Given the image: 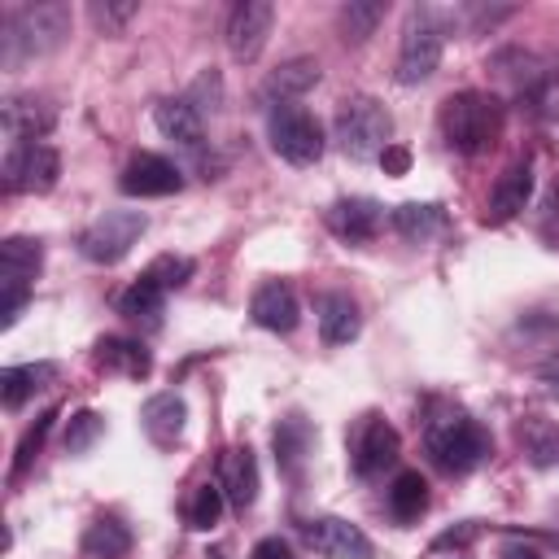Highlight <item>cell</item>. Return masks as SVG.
<instances>
[{"label": "cell", "mask_w": 559, "mask_h": 559, "mask_svg": "<svg viewBox=\"0 0 559 559\" xmlns=\"http://www.w3.org/2000/svg\"><path fill=\"white\" fill-rule=\"evenodd\" d=\"M424 450L445 476H467L493 454V437L459 406H441L424 424Z\"/></svg>", "instance_id": "obj_1"}, {"label": "cell", "mask_w": 559, "mask_h": 559, "mask_svg": "<svg viewBox=\"0 0 559 559\" xmlns=\"http://www.w3.org/2000/svg\"><path fill=\"white\" fill-rule=\"evenodd\" d=\"M0 31H4V66L57 52L70 35V4H61V0L17 4L0 17Z\"/></svg>", "instance_id": "obj_2"}, {"label": "cell", "mask_w": 559, "mask_h": 559, "mask_svg": "<svg viewBox=\"0 0 559 559\" xmlns=\"http://www.w3.org/2000/svg\"><path fill=\"white\" fill-rule=\"evenodd\" d=\"M502 131V100L489 96V92H454L441 100V135L454 153L463 157H476L485 153Z\"/></svg>", "instance_id": "obj_3"}, {"label": "cell", "mask_w": 559, "mask_h": 559, "mask_svg": "<svg viewBox=\"0 0 559 559\" xmlns=\"http://www.w3.org/2000/svg\"><path fill=\"white\" fill-rule=\"evenodd\" d=\"M393 118L376 96H349L336 109V144L354 162H380V153L393 144Z\"/></svg>", "instance_id": "obj_4"}, {"label": "cell", "mask_w": 559, "mask_h": 559, "mask_svg": "<svg viewBox=\"0 0 559 559\" xmlns=\"http://www.w3.org/2000/svg\"><path fill=\"white\" fill-rule=\"evenodd\" d=\"M441 48H445V26L432 9H411L406 26H402V44H397V83L402 87H419L437 74L441 66Z\"/></svg>", "instance_id": "obj_5"}, {"label": "cell", "mask_w": 559, "mask_h": 559, "mask_svg": "<svg viewBox=\"0 0 559 559\" xmlns=\"http://www.w3.org/2000/svg\"><path fill=\"white\" fill-rule=\"evenodd\" d=\"M44 266V245L31 236H9L0 245V328H13L22 306L31 301L35 275Z\"/></svg>", "instance_id": "obj_6"}, {"label": "cell", "mask_w": 559, "mask_h": 559, "mask_svg": "<svg viewBox=\"0 0 559 559\" xmlns=\"http://www.w3.org/2000/svg\"><path fill=\"white\" fill-rule=\"evenodd\" d=\"M266 140L288 166H314L323 157V127L301 105H280L266 118Z\"/></svg>", "instance_id": "obj_7"}, {"label": "cell", "mask_w": 559, "mask_h": 559, "mask_svg": "<svg viewBox=\"0 0 559 559\" xmlns=\"http://www.w3.org/2000/svg\"><path fill=\"white\" fill-rule=\"evenodd\" d=\"M144 227H148V218H144L140 210H105L96 223L83 227L79 253H83L87 262L114 266V262H122V258L131 253V245L144 236Z\"/></svg>", "instance_id": "obj_8"}, {"label": "cell", "mask_w": 559, "mask_h": 559, "mask_svg": "<svg viewBox=\"0 0 559 559\" xmlns=\"http://www.w3.org/2000/svg\"><path fill=\"white\" fill-rule=\"evenodd\" d=\"M0 175H4V192H52L61 175V153L44 140L9 144Z\"/></svg>", "instance_id": "obj_9"}, {"label": "cell", "mask_w": 559, "mask_h": 559, "mask_svg": "<svg viewBox=\"0 0 559 559\" xmlns=\"http://www.w3.org/2000/svg\"><path fill=\"white\" fill-rule=\"evenodd\" d=\"M397 454H402V437H397V428H393L389 419L362 415V419L354 424V432H349V467H354V476L371 480V476H380L384 467H393Z\"/></svg>", "instance_id": "obj_10"}, {"label": "cell", "mask_w": 559, "mask_h": 559, "mask_svg": "<svg viewBox=\"0 0 559 559\" xmlns=\"http://www.w3.org/2000/svg\"><path fill=\"white\" fill-rule=\"evenodd\" d=\"M301 542L319 559H371L376 555L371 537L354 520H341V515H314V520H306L301 524Z\"/></svg>", "instance_id": "obj_11"}, {"label": "cell", "mask_w": 559, "mask_h": 559, "mask_svg": "<svg viewBox=\"0 0 559 559\" xmlns=\"http://www.w3.org/2000/svg\"><path fill=\"white\" fill-rule=\"evenodd\" d=\"M275 26V4L271 0H240L227 13V52L236 61H253L266 48V35Z\"/></svg>", "instance_id": "obj_12"}, {"label": "cell", "mask_w": 559, "mask_h": 559, "mask_svg": "<svg viewBox=\"0 0 559 559\" xmlns=\"http://www.w3.org/2000/svg\"><path fill=\"white\" fill-rule=\"evenodd\" d=\"M118 188H122L127 197H170V192L183 188V175H179L175 162H166V157H157V153H135V157L122 166Z\"/></svg>", "instance_id": "obj_13"}, {"label": "cell", "mask_w": 559, "mask_h": 559, "mask_svg": "<svg viewBox=\"0 0 559 559\" xmlns=\"http://www.w3.org/2000/svg\"><path fill=\"white\" fill-rule=\"evenodd\" d=\"M528 197H533V166L528 162H511L502 175H498V183H493V192H489V201H485V227H502V223H511L524 205H528Z\"/></svg>", "instance_id": "obj_14"}, {"label": "cell", "mask_w": 559, "mask_h": 559, "mask_svg": "<svg viewBox=\"0 0 559 559\" xmlns=\"http://www.w3.org/2000/svg\"><path fill=\"white\" fill-rule=\"evenodd\" d=\"M380 223H384V205H380L376 197H341V201L328 205V227H332L341 240H349V245L376 240Z\"/></svg>", "instance_id": "obj_15"}, {"label": "cell", "mask_w": 559, "mask_h": 559, "mask_svg": "<svg viewBox=\"0 0 559 559\" xmlns=\"http://www.w3.org/2000/svg\"><path fill=\"white\" fill-rule=\"evenodd\" d=\"M249 314H253V323L266 328V332H293V328L301 323V301H297L293 284H284V280H266V284L253 288Z\"/></svg>", "instance_id": "obj_16"}, {"label": "cell", "mask_w": 559, "mask_h": 559, "mask_svg": "<svg viewBox=\"0 0 559 559\" xmlns=\"http://www.w3.org/2000/svg\"><path fill=\"white\" fill-rule=\"evenodd\" d=\"M218 485H223L227 507L240 511V515L258 502V459H253L249 445L223 450V459H218Z\"/></svg>", "instance_id": "obj_17"}, {"label": "cell", "mask_w": 559, "mask_h": 559, "mask_svg": "<svg viewBox=\"0 0 559 559\" xmlns=\"http://www.w3.org/2000/svg\"><path fill=\"white\" fill-rule=\"evenodd\" d=\"M0 118H4L9 140H13V144H22V140H39V135H48V131H52V122H57V105H52L48 96L22 92V96H9V100H4Z\"/></svg>", "instance_id": "obj_18"}, {"label": "cell", "mask_w": 559, "mask_h": 559, "mask_svg": "<svg viewBox=\"0 0 559 559\" xmlns=\"http://www.w3.org/2000/svg\"><path fill=\"white\" fill-rule=\"evenodd\" d=\"M153 122H157V131H162L170 144H179V148H188V153H201V144H205V122H201V114H197V105H192L188 96H166V100H157Z\"/></svg>", "instance_id": "obj_19"}, {"label": "cell", "mask_w": 559, "mask_h": 559, "mask_svg": "<svg viewBox=\"0 0 559 559\" xmlns=\"http://www.w3.org/2000/svg\"><path fill=\"white\" fill-rule=\"evenodd\" d=\"M183 419H188V406L179 393H153L140 411V424H144V437L162 450H170L179 437H183Z\"/></svg>", "instance_id": "obj_20"}, {"label": "cell", "mask_w": 559, "mask_h": 559, "mask_svg": "<svg viewBox=\"0 0 559 559\" xmlns=\"http://www.w3.org/2000/svg\"><path fill=\"white\" fill-rule=\"evenodd\" d=\"M319 83V61L314 57H293V61H284V66H275L271 74H266V83H262V100H271V105H293L297 96H306L310 87Z\"/></svg>", "instance_id": "obj_21"}, {"label": "cell", "mask_w": 559, "mask_h": 559, "mask_svg": "<svg viewBox=\"0 0 559 559\" xmlns=\"http://www.w3.org/2000/svg\"><path fill=\"white\" fill-rule=\"evenodd\" d=\"M57 376H61L57 362H17V367H4V371H0V402H4V411L26 406V402H31L35 393H44Z\"/></svg>", "instance_id": "obj_22"}, {"label": "cell", "mask_w": 559, "mask_h": 559, "mask_svg": "<svg viewBox=\"0 0 559 559\" xmlns=\"http://www.w3.org/2000/svg\"><path fill=\"white\" fill-rule=\"evenodd\" d=\"M271 445H275V463H280V472H288V476H301V463H306V454H310V445H314V428H310V419L306 415H284L280 424H275V432H271Z\"/></svg>", "instance_id": "obj_23"}, {"label": "cell", "mask_w": 559, "mask_h": 559, "mask_svg": "<svg viewBox=\"0 0 559 559\" xmlns=\"http://www.w3.org/2000/svg\"><path fill=\"white\" fill-rule=\"evenodd\" d=\"M362 328V314H358V301L349 293H328L319 301V336L328 345H349Z\"/></svg>", "instance_id": "obj_24"}, {"label": "cell", "mask_w": 559, "mask_h": 559, "mask_svg": "<svg viewBox=\"0 0 559 559\" xmlns=\"http://www.w3.org/2000/svg\"><path fill=\"white\" fill-rule=\"evenodd\" d=\"M393 231L411 245H428L437 231H445V210L437 201H402L393 210Z\"/></svg>", "instance_id": "obj_25"}, {"label": "cell", "mask_w": 559, "mask_h": 559, "mask_svg": "<svg viewBox=\"0 0 559 559\" xmlns=\"http://www.w3.org/2000/svg\"><path fill=\"white\" fill-rule=\"evenodd\" d=\"M96 362L105 371H122L131 380H144L153 371V354L131 336H100L96 341Z\"/></svg>", "instance_id": "obj_26"}, {"label": "cell", "mask_w": 559, "mask_h": 559, "mask_svg": "<svg viewBox=\"0 0 559 559\" xmlns=\"http://www.w3.org/2000/svg\"><path fill=\"white\" fill-rule=\"evenodd\" d=\"M515 441L533 467H559V424H550L542 415H524L515 424Z\"/></svg>", "instance_id": "obj_27"}, {"label": "cell", "mask_w": 559, "mask_h": 559, "mask_svg": "<svg viewBox=\"0 0 559 559\" xmlns=\"http://www.w3.org/2000/svg\"><path fill=\"white\" fill-rule=\"evenodd\" d=\"M428 511V480L419 472H397L389 485V515L397 524H415Z\"/></svg>", "instance_id": "obj_28"}, {"label": "cell", "mask_w": 559, "mask_h": 559, "mask_svg": "<svg viewBox=\"0 0 559 559\" xmlns=\"http://www.w3.org/2000/svg\"><path fill=\"white\" fill-rule=\"evenodd\" d=\"M127 550H131L127 524H118V520H109V515H100V520L87 524V533H83V555H87V559H122Z\"/></svg>", "instance_id": "obj_29"}, {"label": "cell", "mask_w": 559, "mask_h": 559, "mask_svg": "<svg viewBox=\"0 0 559 559\" xmlns=\"http://www.w3.org/2000/svg\"><path fill=\"white\" fill-rule=\"evenodd\" d=\"M380 17H384V0H349V4H341V13H336L341 39H345V44L371 39L376 26H380Z\"/></svg>", "instance_id": "obj_30"}, {"label": "cell", "mask_w": 559, "mask_h": 559, "mask_svg": "<svg viewBox=\"0 0 559 559\" xmlns=\"http://www.w3.org/2000/svg\"><path fill=\"white\" fill-rule=\"evenodd\" d=\"M192 271H197V262H192L188 253H157L140 275L153 280L162 293H175V288H183V284L192 280Z\"/></svg>", "instance_id": "obj_31"}, {"label": "cell", "mask_w": 559, "mask_h": 559, "mask_svg": "<svg viewBox=\"0 0 559 559\" xmlns=\"http://www.w3.org/2000/svg\"><path fill=\"white\" fill-rule=\"evenodd\" d=\"M162 306H166V293H162L153 280H144V275L118 297V310H122L127 319H148V323L162 314Z\"/></svg>", "instance_id": "obj_32"}, {"label": "cell", "mask_w": 559, "mask_h": 559, "mask_svg": "<svg viewBox=\"0 0 559 559\" xmlns=\"http://www.w3.org/2000/svg\"><path fill=\"white\" fill-rule=\"evenodd\" d=\"M223 485L218 480H205V485H197V493H192V502H188V524L192 528H214L218 524V515H223Z\"/></svg>", "instance_id": "obj_33"}, {"label": "cell", "mask_w": 559, "mask_h": 559, "mask_svg": "<svg viewBox=\"0 0 559 559\" xmlns=\"http://www.w3.org/2000/svg\"><path fill=\"white\" fill-rule=\"evenodd\" d=\"M105 432V419L96 411H74L66 424V454H87Z\"/></svg>", "instance_id": "obj_34"}, {"label": "cell", "mask_w": 559, "mask_h": 559, "mask_svg": "<svg viewBox=\"0 0 559 559\" xmlns=\"http://www.w3.org/2000/svg\"><path fill=\"white\" fill-rule=\"evenodd\" d=\"M52 419H57V411H44L26 432H22V441H17V454H13V480L17 476H26V467L35 463V454H39V445H44V437L52 432Z\"/></svg>", "instance_id": "obj_35"}, {"label": "cell", "mask_w": 559, "mask_h": 559, "mask_svg": "<svg viewBox=\"0 0 559 559\" xmlns=\"http://www.w3.org/2000/svg\"><path fill=\"white\" fill-rule=\"evenodd\" d=\"M135 13H140L135 0H92V4H87V17H92L105 35H118Z\"/></svg>", "instance_id": "obj_36"}, {"label": "cell", "mask_w": 559, "mask_h": 559, "mask_svg": "<svg viewBox=\"0 0 559 559\" xmlns=\"http://www.w3.org/2000/svg\"><path fill=\"white\" fill-rule=\"evenodd\" d=\"M188 100L197 105V114L218 109V105H223V79H218V70H201L197 83L188 87Z\"/></svg>", "instance_id": "obj_37"}, {"label": "cell", "mask_w": 559, "mask_h": 559, "mask_svg": "<svg viewBox=\"0 0 559 559\" xmlns=\"http://www.w3.org/2000/svg\"><path fill=\"white\" fill-rule=\"evenodd\" d=\"M480 537V524H454V528H445V533H437L432 537V555H441V550H463V546H472Z\"/></svg>", "instance_id": "obj_38"}, {"label": "cell", "mask_w": 559, "mask_h": 559, "mask_svg": "<svg viewBox=\"0 0 559 559\" xmlns=\"http://www.w3.org/2000/svg\"><path fill=\"white\" fill-rule=\"evenodd\" d=\"M380 166H384V175H406V170H411V148L389 144V148L380 153Z\"/></svg>", "instance_id": "obj_39"}, {"label": "cell", "mask_w": 559, "mask_h": 559, "mask_svg": "<svg viewBox=\"0 0 559 559\" xmlns=\"http://www.w3.org/2000/svg\"><path fill=\"white\" fill-rule=\"evenodd\" d=\"M249 559H297V555H293V546H288L284 537H262Z\"/></svg>", "instance_id": "obj_40"}, {"label": "cell", "mask_w": 559, "mask_h": 559, "mask_svg": "<svg viewBox=\"0 0 559 559\" xmlns=\"http://www.w3.org/2000/svg\"><path fill=\"white\" fill-rule=\"evenodd\" d=\"M498 559H542V550L533 542H524V537H511V542L498 546Z\"/></svg>", "instance_id": "obj_41"}, {"label": "cell", "mask_w": 559, "mask_h": 559, "mask_svg": "<svg viewBox=\"0 0 559 559\" xmlns=\"http://www.w3.org/2000/svg\"><path fill=\"white\" fill-rule=\"evenodd\" d=\"M537 384L559 402V354H555V358H546V362H537Z\"/></svg>", "instance_id": "obj_42"}, {"label": "cell", "mask_w": 559, "mask_h": 559, "mask_svg": "<svg viewBox=\"0 0 559 559\" xmlns=\"http://www.w3.org/2000/svg\"><path fill=\"white\" fill-rule=\"evenodd\" d=\"M550 79H555V83H559V57H555V61H550Z\"/></svg>", "instance_id": "obj_43"}]
</instances>
